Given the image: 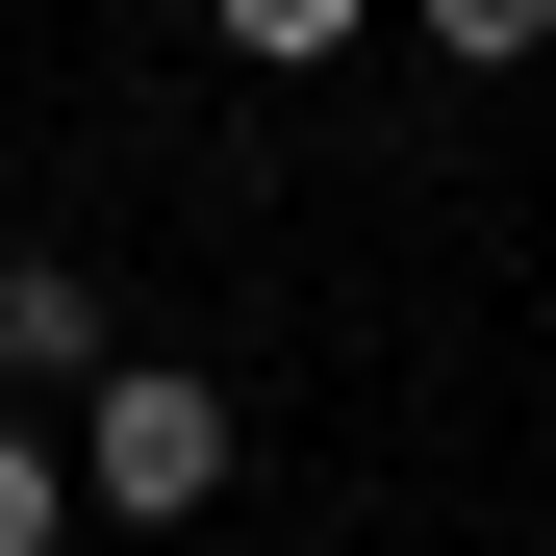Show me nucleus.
<instances>
[{"label": "nucleus", "instance_id": "1", "mask_svg": "<svg viewBox=\"0 0 556 556\" xmlns=\"http://www.w3.org/2000/svg\"><path fill=\"white\" fill-rule=\"evenodd\" d=\"M228 455H253V405L203 380V354H102V380H76V506L102 531H203Z\"/></svg>", "mask_w": 556, "mask_h": 556}, {"label": "nucleus", "instance_id": "2", "mask_svg": "<svg viewBox=\"0 0 556 556\" xmlns=\"http://www.w3.org/2000/svg\"><path fill=\"white\" fill-rule=\"evenodd\" d=\"M102 380V278L76 253H0V405H76Z\"/></svg>", "mask_w": 556, "mask_h": 556}, {"label": "nucleus", "instance_id": "3", "mask_svg": "<svg viewBox=\"0 0 556 556\" xmlns=\"http://www.w3.org/2000/svg\"><path fill=\"white\" fill-rule=\"evenodd\" d=\"M76 531H102V506H76V430L0 405V556H76Z\"/></svg>", "mask_w": 556, "mask_h": 556}, {"label": "nucleus", "instance_id": "4", "mask_svg": "<svg viewBox=\"0 0 556 556\" xmlns=\"http://www.w3.org/2000/svg\"><path fill=\"white\" fill-rule=\"evenodd\" d=\"M203 26H228V51H253V76H329V51H354V26H380V0H203Z\"/></svg>", "mask_w": 556, "mask_h": 556}, {"label": "nucleus", "instance_id": "5", "mask_svg": "<svg viewBox=\"0 0 556 556\" xmlns=\"http://www.w3.org/2000/svg\"><path fill=\"white\" fill-rule=\"evenodd\" d=\"M405 26H430L455 76H531V51H556V0H405Z\"/></svg>", "mask_w": 556, "mask_h": 556}]
</instances>
